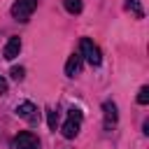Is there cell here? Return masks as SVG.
Masks as SVG:
<instances>
[{"label": "cell", "mask_w": 149, "mask_h": 149, "mask_svg": "<svg viewBox=\"0 0 149 149\" xmlns=\"http://www.w3.org/2000/svg\"><path fill=\"white\" fill-rule=\"evenodd\" d=\"M47 121H49V128H51V130H56V123H58V114H56L54 109H49V112H47Z\"/></svg>", "instance_id": "cell-12"}, {"label": "cell", "mask_w": 149, "mask_h": 149, "mask_svg": "<svg viewBox=\"0 0 149 149\" xmlns=\"http://www.w3.org/2000/svg\"><path fill=\"white\" fill-rule=\"evenodd\" d=\"M2 93H7V79L0 74V95H2Z\"/></svg>", "instance_id": "cell-14"}, {"label": "cell", "mask_w": 149, "mask_h": 149, "mask_svg": "<svg viewBox=\"0 0 149 149\" xmlns=\"http://www.w3.org/2000/svg\"><path fill=\"white\" fill-rule=\"evenodd\" d=\"M126 7H128L137 19H142V16H144V12H142V7H140V2H137V0H128V2H126Z\"/></svg>", "instance_id": "cell-10"}, {"label": "cell", "mask_w": 149, "mask_h": 149, "mask_svg": "<svg viewBox=\"0 0 149 149\" xmlns=\"http://www.w3.org/2000/svg\"><path fill=\"white\" fill-rule=\"evenodd\" d=\"M9 74H12V79L21 81V79H23V74H26V70H23V68H12V72H9Z\"/></svg>", "instance_id": "cell-13"}, {"label": "cell", "mask_w": 149, "mask_h": 149, "mask_svg": "<svg viewBox=\"0 0 149 149\" xmlns=\"http://www.w3.org/2000/svg\"><path fill=\"white\" fill-rule=\"evenodd\" d=\"M79 70H81V56H79V54H72V56L68 58V63H65V74H68V77H74Z\"/></svg>", "instance_id": "cell-8"}, {"label": "cell", "mask_w": 149, "mask_h": 149, "mask_svg": "<svg viewBox=\"0 0 149 149\" xmlns=\"http://www.w3.org/2000/svg\"><path fill=\"white\" fill-rule=\"evenodd\" d=\"M35 9H37V0H16V2L12 5V16H14L16 21L26 23V21L33 16Z\"/></svg>", "instance_id": "cell-2"}, {"label": "cell", "mask_w": 149, "mask_h": 149, "mask_svg": "<svg viewBox=\"0 0 149 149\" xmlns=\"http://www.w3.org/2000/svg\"><path fill=\"white\" fill-rule=\"evenodd\" d=\"M137 102H140V105H147V102H149V88H147V86L140 88V93H137Z\"/></svg>", "instance_id": "cell-11"}, {"label": "cell", "mask_w": 149, "mask_h": 149, "mask_svg": "<svg viewBox=\"0 0 149 149\" xmlns=\"http://www.w3.org/2000/svg\"><path fill=\"white\" fill-rule=\"evenodd\" d=\"M12 147H14V149H40V140H37L30 130H23V133H19V135L12 140Z\"/></svg>", "instance_id": "cell-5"}, {"label": "cell", "mask_w": 149, "mask_h": 149, "mask_svg": "<svg viewBox=\"0 0 149 149\" xmlns=\"http://www.w3.org/2000/svg\"><path fill=\"white\" fill-rule=\"evenodd\" d=\"M81 119H84L81 109H79V107H70V109H68V119H65V123L61 126L63 137H68V140L77 137V135H79V128H81Z\"/></svg>", "instance_id": "cell-1"}, {"label": "cell", "mask_w": 149, "mask_h": 149, "mask_svg": "<svg viewBox=\"0 0 149 149\" xmlns=\"http://www.w3.org/2000/svg\"><path fill=\"white\" fill-rule=\"evenodd\" d=\"M79 47H81V56H84V58H86L91 65H100L102 56H100V49L93 44V40H88V37H81Z\"/></svg>", "instance_id": "cell-3"}, {"label": "cell", "mask_w": 149, "mask_h": 149, "mask_svg": "<svg viewBox=\"0 0 149 149\" xmlns=\"http://www.w3.org/2000/svg\"><path fill=\"white\" fill-rule=\"evenodd\" d=\"M16 116L26 119L30 126L40 123V112H37V107H35L30 100H26V102H19V105H16Z\"/></svg>", "instance_id": "cell-4"}, {"label": "cell", "mask_w": 149, "mask_h": 149, "mask_svg": "<svg viewBox=\"0 0 149 149\" xmlns=\"http://www.w3.org/2000/svg\"><path fill=\"white\" fill-rule=\"evenodd\" d=\"M19 51H21V40H19V37H9L7 44H5V49H2V56H5L7 61H14V58L19 56Z\"/></svg>", "instance_id": "cell-7"}, {"label": "cell", "mask_w": 149, "mask_h": 149, "mask_svg": "<svg viewBox=\"0 0 149 149\" xmlns=\"http://www.w3.org/2000/svg\"><path fill=\"white\" fill-rule=\"evenodd\" d=\"M63 5H65V9H68L70 14H79V12H81V7H84V2H81V0H63Z\"/></svg>", "instance_id": "cell-9"}, {"label": "cell", "mask_w": 149, "mask_h": 149, "mask_svg": "<svg viewBox=\"0 0 149 149\" xmlns=\"http://www.w3.org/2000/svg\"><path fill=\"white\" fill-rule=\"evenodd\" d=\"M102 114H105V128H107V130H109L112 126H116L119 114H116V105H114L112 100H105V102H102Z\"/></svg>", "instance_id": "cell-6"}]
</instances>
